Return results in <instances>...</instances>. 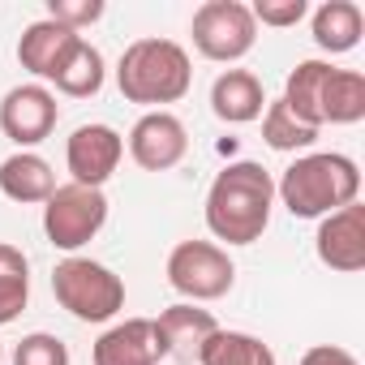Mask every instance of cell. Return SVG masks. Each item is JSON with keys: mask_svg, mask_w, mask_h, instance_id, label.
I'll return each instance as SVG.
<instances>
[{"mask_svg": "<svg viewBox=\"0 0 365 365\" xmlns=\"http://www.w3.org/2000/svg\"><path fill=\"white\" fill-rule=\"evenodd\" d=\"M150 327H155V339H159V356L185 361V365L198 361L202 344L220 331L215 314H211V309H198V305H190V301L163 309L159 318H150Z\"/></svg>", "mask_w": 365, "mask_h": 365, "instance_id": "7c38bea8", "label": "cell"}, {"mask_svg": "<svg viewBox=\"0 0 365 365\" xmlns=\"http://www.w3.org/2000/svg\"><path fill=\"white\" fill-rule=\"evenodd\" d=\"M262 138H267L271 150H292L297 155V150H309L318 142V129H309L305 120H297L288 112V103L275 99V103L262 108Z\"/></svg>", "mask_w": 365, "mask_h": 365, "instance_id": "603a6c76", "label": "cell"}, {"mask_svg": "<svg viewBox=\"0 0 365 365\" xmlns=\"http://www.w3.org/2000/svg\"><path fill=\"white\" fill-rule=\"evenodd\" d=\"M318 262L339 271V275H356L365 267V207L348 202L331 215L318 220V237H314Z\"/></svg>", "mask_w": 365, "mask_h": 365, "instance_id": "8fae6325", "label": "cell"}, {"mask_svg": "<svg viewBox=\"0 0 365 365\" xmlns=\"http://www.w3.org/2000/svg\"><path fill=\"white\" fill-rule=\"evenodd\" d=\"M267 108V91L258 82V73L250 69H224L211 86V112L224 120V125H250L258 120Z\"/></svg>", "mask_w": 365, "mask_h": 365, "instance_id": "2e32d148", "label": "cell"}, {"mask_svg": "<svg viewBox=\"0 0 365 365\" xmlns=\"http://www.w3.org/2000/svg\"><path fill=\"white\" fill-rule=\"evenodd\" d=\"M198 365H279L271 344H262L258 335L250 331H215L202 352H198Z\"/></svg>", "mask_w": 365, "mask_h": 365, "instance_id": "d6986e66", "label": "cell"}, {"mask_svg": "<svg viewBox=\"0 0 365 365\" xmlns=\"http://www.w3.org/2000/svg\"><path fill=\"white\" fill-rule=\"evenodd\" d=\"M331 61H301L288 82H284V103L297 120H305L309 129H322V91H327V78H331Z\"/></svg>", "mask_w": 365, "mask_h": 365, "instance_id": "ac0fdd59", "label": "cell"}, {"mask_svg": "<svg viewBox=\"0 0 365 365\" xmlns=\"http://www.w3.org/2000/svg\"><path fill=\"white\" fill-rule=\"evenodd\" d=\"M159 339L150 318H125L95 339V365H159Z\"/></svg>", "mask_w": 365, "mask_h": 365, "instance_id": "5bb4252c", "label": "cell"}, {"mask_svg": "<svg viewBox=\"0 0 365 365\" xmlns=\"http://www.w3.org/2000/svg\"><path fill=\"white\" fill-rule=\"evenodd\" d=\"M52 292L61 309L78 322H112L125 309V279L95 258H65L52 271Z\"/></svg>", "mask_w": 365, "mask_h": 365, "instance_id": "277c9868", "label": "cell"}, {"mask_svg": "<svg viewBox=\"0 0 365 365\" xmlns=\"http://www.w3.org/2000/svg\"><path fill=\"white\" fill-rule=\"evenodd\" d=\"M250 14H254L258 26L288 31V26H297L309 14V5H305V0H258V5H250Z\"/></svg>", "mask_w": 365, "mask_h": 365, "instance_id": "484cf974", "label": "cell"}, {"mask_svg": "<svg viewBox=\"0 0 365 365\" xmlns=\"http://www.w3.org/2000/svg\"><path fill=\"white\" fill-rule=\"evenodd\" d=\"M190 150V129L172 112H142L129 129V155L142 172H168L185 159Z\"/></svg>", "mask_w": 365, "mask_h": 365, "instance_id": "30bf717a", "label": "cell"}, {"mask_svg": "<svg viewBox=\"0 0 365 365\" xmlns=\"http://www.w3.org/2000/svg\"><path fill=\"white\" fill-rule=\"evenodd\" d=\"M31 301V262L18 245L0 241V327H9Z\"/></svg>", "mask_w": 365, "mask_h": 365, "instance_id": "7402d4cb", "label": "cell"}, {"mask_svg": "<svg viewBox=\"0 0 365 365\" xmlns=\"http://www.w3.org/2000/svg\"><path fill=\"white\" fill-rule=\"evenodd\" d=\"M103 78H108V69H103V52H99L95 43L82 39V43L69 52V61L56 69L52 86H56L61 95H69V99H91V95L103 91Z\"/></svg>", "mask_w": 365, "mask_h": 365, "instance_id": "ffe728a7", "label": "cell"}, {"mask_svg": "<svg viewBox=\"0 0 365 365\" xmlns=\"http://www.w3.org/2000/svg\"><path fill=\"white\" fill-rule=\"evenodd\" d=\"M168 284L185 297L190 305L198 301H220L237 284V267L224 245L215 241H180L168 254Z\"/></svg>", "mask_w": 365, "mask_h": 365, "instance_id": "8992f818", "label": "cell"}, {"mask_svg": "<svg viewBox=\"0 0 365 365\" xmlns=\"http://www.w3.org/2000/svg\"><path fill=\"white\" fill-rule=\"evenodd\" d=\"M108 224V198L103 190H91V185H56V194L43 202V237L73 254L82 245H91L99 237V228Z\"/></svg>", "mask_w": 365, "mask_h": 365, "instance_id": "52a82bcc", "label": "cell"}, {"mask_svg": "<svg viewBox=\"0 0 365 365\" xmlns=\"http://www.w3.org/2000/svg\"><path fill=\"white\" fill-rule=\"evenodd\" d=\"M56 120H61V108L43 82H22V86L5 91V99H0V133L18 150L39 146L56 129Z\"/></svg>", "mask_w": 365, "mask_h": 365, "instance_id": "ba28073f", "label": "cell"}, {"mask_svg": "<svg viewBox=\"0 0 365 365\" xmlns=\"http://www.w3.org/2000/svg\"><path fill=\"white\" fill-rule=\"evenodd\" d=\"M48 18L69 26V31H86L103 18V0H48Z\"/></svg>", "mask_w": 365, "mask_h": 365, "instance_id": "d4e9b609", "label": "cell"}, {"mask_svg": "<svg viewBox=\"0 0 365 365\" xmlns=\"http://www.w3.org/2000/svg\"><path fill=\"white\" fill-rule=\"evenodd\" d=\"M271 207H275L271 172L254 159H237V163L215 172L202 215H207V228L215 241L254 245V241H262V232L271 224Z\"/></svg>", "mask_w": 365, "mask_h": 365, "instance_id": "6da1fadb", "label": "cell"}, {"mask_svg": "<svg viewBox=\"0 0 365 365\" xmlns=\"http://www.w3.org/2000/svg\"><path fill=\"white\" fill-rule=\"evenodd\" d=\"M356 194H361V168H356V159H348L339 150L297 155L284 168V176L275 180V198L297 220H322V215L356 202Z\"/></svg>", "mask_w": 365, "mask_h": 365, "instance_id": "7a4b0ae2", "label": "cell"}, {"mask_svg": "<svg viewBox=\"0 0 365 365\" xmlns=\"http://www.w3.org/2000/svg\"><path fill=\"white\" fill-rule=\"evenodd\" d=\"M301 365H361L348 348H339V344H314L305 356H301Z\"/></svg>", "mask_w": 365, "mask_h": 365, "instance_id": "4316f807", "label": "cell"}, {"mask_svg": "<svg viewBox=\"0 0 365 365\" xmlns=\"http://www.w3.org/2000/svg\"><path fill=\"white\" fill-rule=\"evenodd\" d=\"M14 365H69V344L48 331H31L14 348Z\"/></svg>", "mask_w": 365, "mask_h": 365, "instance_id": "cb8c5ba5", "label": "cell"}, {"mask_svg": "<svg viewBox=\"0 0 365 365\" xmlns=\"http://www.w3.org/2000/svg\"><path fill=\"white\" fill-rule=\"evenodd\" d=\"M190 86H194V65L176 39H159V35L133 39L116 61V91L150 112H159V103L185 99Z\"/></svg>", "mask_w": 365, "mask_h": 365, "instance_id": "3957f363", "label": "cell"}, {"mask_svg": "<svg viewBox=\"0 0 365 365\" xmlns=\"http://www.w3.org/2000/svg\"><path fill=\"white\" fill-rule=\"evenodd\" d=\"M0 194L9 202H22V207H43L52 194H56V172L43 155L35 150H14L9 159H0Z\"/></svg>", "mask_w": 365, "mask_h": 365, "instance_id": "9a60e30c", "label": "cell"}, {"mask_svg": "<svg viewBox=\"0 0 365 365\" xmlns=\"http://www.w3.org/2000/svg\"><path fill=\"white\" fill-rule=\"evenodd\" d=\"M190 35H194V48L207 61L232 65V61H241V56L254 52L258 22H254L250 5H241V0H207V5L194 9Z\"/></svg>", "mask_w": 365, "mask_h": 365, "instance_id": "5b68a950", "label": "cell"}, {"mask_svg": "<svg viewBox=\"0 0 365 365\" xmlns=\"http://www.w3.org/2000/svg\"><path fill=\"white\" fill-rule=\"evenodd\" d=\"M309 26H314V43L322 52H331V56L352 52L361 43V35H365V18H361V9L352 0H327V5H318Z\"/></svg>", "mask_w": 365, "mask_h": 365, "instance_id": "e0dca14e", "label": "cell"}, {"mask_svg": "<svg viewBox=\"0 0 365 365\" xmlns=\"http://www.w3.org/2000/svg\"><path fill=\"white\" fill-rule=\"evenodd\" d=\"M0 365H5V344H0Z\"/></svg>", "mask_w": 365, "mask_h": 365, "instance_id": "83f0119b", "label": "cell"}, {"mask_svg": "<svg viewBox=\"0 0 365 365\" xmlns=\"http://www.w3.org/2000/svg\"><path fill=\"white\" fill-rule=\"evenodd\" d=\"M120 159H125V138L112 125H78L65 142V168L73 185L103 190V180L120 168Z\"/></svg>", "mask_w": 365, "mask_h": 365, "instance_id": "9c48e42d", "label": "cell"}, {"mask_svg": "<svg viewBox=\"0 0 365 365\" xmlns=\"http://www.w3.org/2000/svg\"><path fill=\"white\" fill-rule=\"evenodd\" d=\"M365 116V73L331 69L322 91V125H356Z\"/></svg>", "mask_w": 365, "mask_h": 365, "instance_id": "44dd1931", "label": "cell"}, {"mask_svg": "<svg viewBox=\"0 0 365 365\" xmlns=\"http://www.w3.org/2000/svg\"><path fill=\"white\" fill-rule=\"evenodd\" d=\"M78 43H82V35H78V31H69V26L52 22V18H39V22H31V26L22 31V39H18V61H22V69H26V73H35V78L52 82V78H56V69L69 61V52H73Z\"/></svg>", "mask_w": 365, "mask_h": 365, "instance_id": "4fadbf2b", "label": "cell"}]
</instances>
